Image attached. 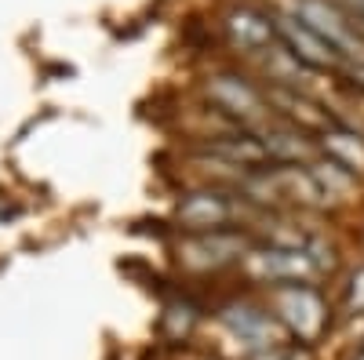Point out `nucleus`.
Returning <instances> with one entry per match:
<instances>
[{
  "mask_svg": "<svg viewBox=\"0 0 364 360\" xmlns=\"http://www.w3.org/2000/svg\"><path fill=\"white\" fill-rule=\"evenodd\" d=\"M353 4H357V8H360V11H364V0H353Z\"/></svg>",
  "mask_w": 364,
  "mask_h": 360,
  "instance_id": "nucleus-5",
  "label": "nucleus"
},
{
  "mask_svg": "<svg viewBox=\"0 0 364 360\" xmlns=\"http://www.w3.org/2000/svg\"><path fill=\"white\" fill-rule=\"evenodd\" d=\"M237 313L240 317H233V324H237V332L245 339H252V342H266L269 339V320L262 313H255V310H237Z\"/></svg>",
  "mask_w": 364,
  "mask_h": 360,
  "instance_id": "nucleus-4",
  "label": "nucleus"
},
{
  "mask_svg": "<svg viewBox=\"0 0 364 360\" xmlns=\"http://www.w3.org/2000/svg\"><path fill=\"white\" fill-rule=\"evenodd\" d=\"M182 219L190 226H215L219 219H226V204L215 193H197L186 207H182Z\"/></svg>",
  "mask_w": 364,
  "mask_h": 360,
  "instance_id": "nucleus-3",
  "label": "nucleus"
},
{
  "mask_svg": "<svg viewBox=\"0 0 364 360\" xmlns=\"http://www.w3.org/2000/svg\"><path fill=\"white\" fill-rule=\"evenodd\" d=\"M259 273L269 280H288V277H306L314 273V262L302 255V251H262L255 258Z\"/></svg>",
  "mask_w": 364,
  "mask_h": 360,
  "instance_id": "nucleus-2",
  "label": "nucleus"
},
{
  "mask_svg": "<svg viewBox=\"0 0 364 360\" xmlns=\"http://www.w3.org/2000/svg\"><path fill=\"white\" fill-rule=\"evenodd\" d=\"M277 306H281V313H284V320L295 327V332L302 335V339H310V335H317L321 332V313H324V306H321V298L310 291V288H281L277 291Z\"/></svg>",
  "mask_w": 364,
  "mask_h": 360,
  "instance_id": "nucleus-1",
  "label": "nucleus"
}]
</instances>
